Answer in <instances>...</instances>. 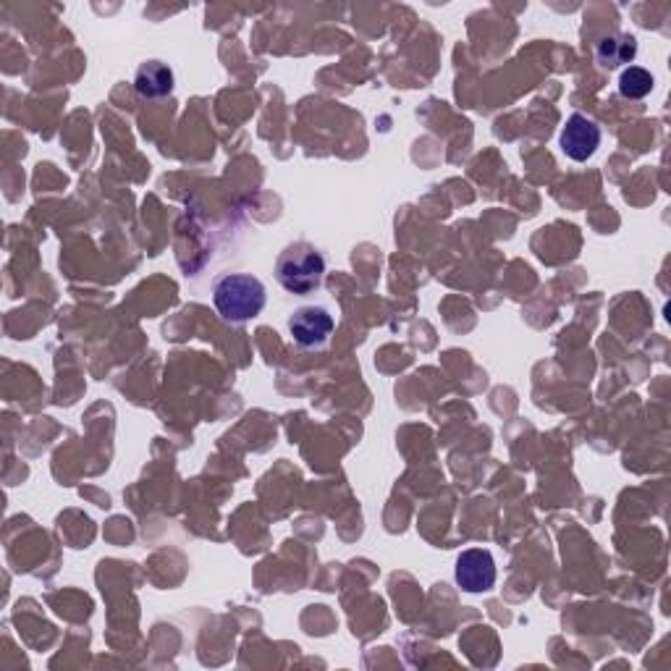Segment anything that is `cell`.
<instances>
[{"mask_svg": "<svg viewBox=\"0 0 671 671\" xmlns=\"http://www.w3.org/2000/svg\"><path fill=\"white\" fill-rule=\"evenodd\" d=\"M562 150L566 158L578 160V164H585L595 155V150L601 147V127L593 121V118L582 116V114H572L566 118V127L562 129Z\"/></svg>", "mask_w": 671, "mask_h": 671, "instance_id": "5b68a950", "label": "cell"}, {"mask_svg": "<svg viewBox=\"0 0 671 671\" xmlns=\"http://www.w3.org/2000/svg\"><path fill=\"white\" fill-rule=\"evenodd\" d=\"M326 278V257L309 241H294L278 255L276 282L289 294H313Z\"/></svg>", "mask_w": 671, "mask_h": 671, "instance_id": "7a4b0ae2", "label": "cell"}, {"mask_svg": "<svg viewBox=\"0 0 671 671\" xmlns=\"http://www.w3.org/2000/svg\"><path fill=\"white\" fill-rule=\"evenodd\" d=\"M268 292L260 278L249 273H226L213 284V305L226 323H247L263 313Z\"/></svg>", "mask_w": 671, "mask_h": 671, "instance_id": "6da1fadb", "label": "cell"}, {"mask_svg": "<svg viewBox=\"0 0 671 671\" xmlns=\"http://www.w3.org/2000/svg\"><path fill=\"white\" fill-rule=\"evenodd\" d=\"M653 73L643 69V66H626L622 77H619V92H622V98L626 100H643L653 92Z\"/></svg>", "mask_w": 671, "mask_h": 671, "instance_id": "ba28073f", "label": "cell"}, {"mask_svg": "<svg viewBox=\"0 0 671 671\" xmlns=\"http://www.w3.org/2000/svg\"><path fill=\"white\" fill-rule=\"evenodd\" d=\"M638 56V40L635 34H609L601 37L599 46H595V61H599L603 69H619V66H626L635 61Z\"/></svg>", "mask_w": 671, "mask_h": 671, "instance_id": "52a82bcc", "label": "cell"}, {"mask_svg": "<svg viewBox=\"0 0 671 671\" xmlns=\"http://www.w3.org/2000/svg\"><path fill=\"white\" fill-rule=\"evenodd\" d=\"M334 315L320 305L297 307L289 318V334L302 349H323L334 336Z\"/></svg>", "mask_w": 671, "mask_h": 671, "instance_id": "3957f363", "label": "cell"}, {"mask_svg": "<svg viewBox=\"0 0 671 671\" xmlns=\"http://www.w3.org/2000/svg\"><path fill=\"white\" fill-rule=\"evenodd\" d=\"M135 90L139 98L160 100L174 92V71L164 61H145L135 73Z\"/></svg>", "mask_w": 671, "mask_h": 671, "instance_id": "8992f818", "label": "cell"}, {"mask_svg": "<svg viewBox=\"0 0 671 671\" xmlns=\"http://www.w3.org/2000/svg\"><path fill=\"white\" fill-rule=\"evenodd\" d=\"M454 578L456 585H460L464 593H489L496 585V559H493L491 551L485 549H470L456 559L454 566Z\"/></svg>", "mask_w": 671, "mask_h": 671, "instance_id": "277c9868", "label": "cell"}]
</instances>
